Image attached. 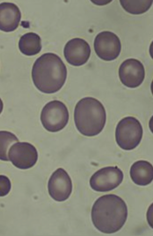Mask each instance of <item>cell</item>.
Returning a JSON list of instances; mask_svg holds the SVG:
<instances>
[{"label":"cell","instance_id":"11","mask_svg":"<svg viewBox=\"0 0 153 236\" xmlns=\"http://www.w3.org/2000/svg\"><path fill=\"white\" fill-rule=\"evenodd\" d=\"M91 53V48L88 43L80 38H75L69 41L64 50V56L67 61L75 66L85 64L88 60Z\"/></svg>","mask_w":153,"mask_h":236},{"label":"cell","instance_id":"2","mask_svg":"<svg viewBox=\"0 0 153 236\" xmlns=\"http://www.w3.org/2000/svg\"><path fill=\"white\" fill-rule=\"evenodd\" d=\"M67 71L61 58L53 53H44L35 62L31 75L35 87L47 94L55 93L63 87L66 81Z\"/></svg>","mask_w":153,"mask_h":236},{"label":"cell","instance_id":"12","mask_svg":"<svg viewBox=\"0 0 153 236\" xmlns=\"http://www.w3.org/2000/svg\"><path fill=\"white\" fill-rule=\"evenodd\" d=\"M21 18V11L15 4L10 2L0 4V30L9 32L18 27Z\"/></svg>","mask_w":153,"mask_h":236},{"label":"cell","instance_id":"15","mask_svg":"<svg viewBox=\"0 0 153 236\" xmlns=\"http://www.w3.org/2000/svg\"><path fill=\"white\" fill-rule=\"evenodd\" d=\"M123 8L127 12L133 14L144 13L151 7L153 1L147 0H120Z\"/></svg>","mask_w":153,"mask_h":236},{"label":"cell","instance_id":"14","mask_svg":"<svg viewBox=\"0 0 153 236\" xmlns=\"http://www.w3.org/2000/svg\"><path fill=\"white\" fill-rule=\"evenodd\" d=\"M19 47L20 51L26 56L36 55L42 49L41 39L35 33H27L21 37L19 42Z\"/></svg>","mask_w":153,"mask_h":236},{"label":"cell","instance_id":"1","mask_svg":"<svg viewBox=\"0 0 153 236\" xmlns=\"http://www.w3.org/2000/svg\"><path fill=\"white\" fill-rule=\"evenodd\" d=\"M127 216V206L124 200L112 194L105 195L97 199L91 212L95 227L101 232L108 234L120 230L126 222Z\"/></svg>","mask_w":153,"mask_h":236},{"label":"cell","instance_id":"13","mask_svg":"<svg viewBox=\"0 0 153 236\" xmlns=\"http://www.w3.org/2000/svg\"><path fill=\"white\" fill-rule=\"evenodd\" d=\"M130 174L132 180L135 184L140 186H146L153 180V166L147 161L139 160L131 165Z\"/></svg>","mask_w":153,"mask_h":236},{"label":"cell","instance_id":"4","mask_svg":"<svg viewBox=\"0 0 153 236\" xmlns=\"http://www.w3.org/2000/svg\"><path fill=\"white\" fill-rule=\"evenodd\" d=\"M143 129L139 121L134 117H126L117 124L115 131L116 142L120 148L126 150H132L140 143Z\"/></svg>","mask_w":153,"mask_h":236},{"label":"cell","instance_id":"8","mask_svg":"<svg viewBox=\"0 0 153 236\" xmlns=\"http://www.w3.org/2000/svg\"><path fill=\"white\" fill-rule=\"evenodd\" d=\"M8 156L16 167L25 169L33 167L38 159V153L35 146L30 143L19 142L13 144L9 149Z\"/></svg>","mask_w":153,"mask_h":236},{"label":"cell","instance_id":"6","mask_svg":"<svg viewBox=\"0 0 153 236\" xmlns=\"http://www.w3.org/2000/svg\"><path fill=\"white\" fill-rule=\"evenodd\" d=\"M123 174L117 166H108L102 168L91 177L90 184L94 190L105 192L112 190L122 182Z\"/></svg>","mask_w":153,"mask_h":236},{"label":"cell","instance_id":"16","mask_svg":"<svg viewBox=\"0 0 153 236\" xmlns=\"http://www.w3.org/2000/svg\"><path fill=\"white\" fill-rule=\"evenodd\" d=\"M19 140L13 133L5 131H0V160L4 161L9 160L8 151L10 147Z\"/></svg>","mask_w":153,"mask_h":236},{"label":"cell","instance_id":"9","mask_svg":"<svg viewBox=\"0 0 153 236\" xmlns=\"http://www.w3.org/2000/svg\"><path fill=\"white\" fill-rule=\"evenodd\" d=\"M49 193L54 200L62 202L70 196L72 189L71 179L64 169L59 168L52 174L48 184Z\"/></svg>","mask_w":153,"mask_h":236},{"label":"cell","instance_id":"17","mask_svg":"<svg viewBox=\"0 0 153 236\" xmlns=\"http://www.w3.org/2000/svg\"><path fill=\"white\" fill-rule=\"evenodd\" d=\"M11 188L10 181L8 177L4 175H0V197L7 195Z\"/></svg>","mask_w":153,"mask_h":236},{"label":"cell","instance_id":"18","mask_svg":"<svg viewBox=\"0 0 153 236\" xmlns=\"http://www.w3.org/2000/svg\"><path fill=\"white\" fill-rule=\"evenodd\" d=\"M3 104L1 99L0 98V114L3 110Z\"/></svg>","mask_w":153,"mask_h":236},{"label":"cell","instance_id":"3","mask_svg":"<svg viewBox=\"0 0 153 236\" xmlns=\"http://www.w3.org/2000/svg\"><path fill=\"white\" fill-rule=\"evenodd\" d=\"M106 115L105 108L99 100L86 97L76 103L74 112V119L78 131L88 137L97 135L103 129Z\"/></svg>","mask_w":153,"mask_h":236},{"label":"cell","instance_id":"5","mask_svg":"<svg viewBox=\"0 0 153 236\" xmlns=\"http://www.w3.org/2000/svg\"><path fill=\"white\" fill-rule=\"evenodd\" d=\"M69 114L67 108L62 102L55 100L47 103L42 108L40 120L43 127L48 131L55 132L67 124Z\"/></svg>","mask_w":153,"mask_h":236},{"label":"cell","instance_id":"7","mask_svg":"<svg viewBox=\"0 0 153 236\" xmlns=\"http://www.w3.org/2000/svg\"><path fill=\"white\" fill-rule=\"evenodd\" d=\"M94 48L99 58L106 61H110L119 55L121 45L120 39L116 34L109 31H103L96 36Z\"/></svg>","mask_w":153,"mask_h":236},{"label":"cell","instance_id":"10","mask_svg":"<svg viewBox=\"0 0 153 236\" xmlns=\"http://www.w3.org/2000/svg\"><path fill=\"white\" fill-rule=\"evenodd\" d=\"M145 74L143 65L135 59L126 60L119 69L120 81L125 86L129 88H134L140 86L144 80Z\"/></svg>","mask_w":153,"mask_h":236}]
</instances>
